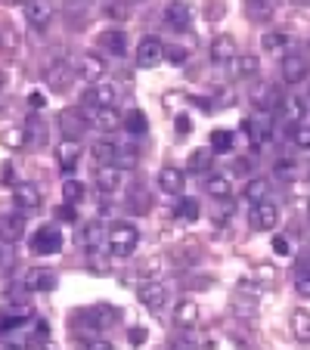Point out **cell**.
Returning <instances> with one entry per match:
<instances>
[{
	"label": "cell",
	"mask_w": 310,
	"mask_h": 350,
	"mask_svg": "<svg viewBox=\"0 0 310 350\" xmlns=\"http://www.w3.org/2000/svg\"><path fill=\"white\" fill-rule=\"evenodd\" d=\"M140 245V230L127 220H118L106 230V248L112 258H131Z\"/></svg>",
	"instance_id": "1"
},
{
	"label": "cell",
	"mask_w": 310,
	"mask_h": 350,
	"mask_svg": "<svg viewBox=\"0 0 310 350\" xmlns=\"http://www.w3.org/2000/svg\"><path fill=\"white\" fill-rule=\"evenodd\" d=\"M279 72H283L285 84H301V81L310 75V56L301 53V50H285Z\"/></svg>",
	"instance_id": "2"
},
{
	"label": "cell",
	"mask_w": 310,
	"mask_h": 350,
	"mask_svg": "<svg viewBox=\"0 0 310 350\" xmlns=\"http://www.w3.org/2000/svg\"><path fill=\"white\" fill-rule=\"evenodd\" d=\"M276 224H279V208L273 205V202H255L251 205V211H248V226L251 230H257V232H270V230H276Z\"/></svg>",
	"instance_id": "3"
},
{
	"label": "cell",
	"mask_w": 310,
	"mask_h": 350,
	"mask_svg": "<svg viewBox=\"0 0 310 350\" xmlns=\"http://www.w3.org/2000/svg\"><path fill=\"white\" fill-rule=\"evenodd\" d=\"M62 242H66V239H62V230L60 226H40L38 232H34L31 236V252L34 254H60L62 252Z\"/></svg>",
	"instance_id": "4"
},
{
	"label": "cell",
	"mask_w": 310,
	"mask_h": 350,
	"mask_svg": "<svg viewBox=\"0 0 310 350\" xmlns=\"http://www.w3.org/2000/svg\"><path fill=\"white\" fill-rule=\"evenodd\" d=\"M165 22H168V28H174V31H190L192 28V3L190 0H168Z\"/></svg>",
	"instance_id": "5"
},
{
	"label": "cell",
	"mask_w": 310,
	"mask_h": 350,
	"mask_svg": "<svg viewBox=\"0 0 310 350\" xmlns=\"http://www.w3.org/2000/svg\"><path fill=\"white\" fill-rule=\"evenodd\" d=\"M72 66H68L66 59H60V62H50L47 66V72H44V84L50 87L53 93H66L68 87H72Z\"/></svg>",
	"instance_id": "6"
},
{
	"label": "cell",
	"mask_w": 310,
	"mask_h": 350,
	"mask_svg": "<svg viewBox=\"0 0 310 350\" xmlns=\"http://www.w3.org/2000/svg\"><path fill=\"white\" fill-rule=\"evenodd\" d=\"M165 59V44L159 38H143L137 44V66L140 68H155Z\"/></svg>",
	"instance_id": "7"
},
{
	"label": "cell",
	"mask_w": 310,
	"mask_h": 350,
	"mask_svg": "<svg viewBox=\"0 0 310 350\" xmlns=\"http://www.w3.org/2000/svg\"><path fill=\"white\" fill-rule=\"evenodd\" d=\"M56 10L50 0H25V19L31 28H38V31H44L50 22H53Z\"/></svg>",
	"instance_id": "8"
},
{
	"label": "cell",
	"mask_w": 310,
	"mask_h": 350,
	"mask_svg": "<svg viewBox=\"0 0 310 350\" xmlns=\"http://www.w3.org/2000/svg\"><path fill=\"white\" fill-rule=\"evenodd\" d=\"M60 127H62V133H66V139H78L81 133L90 127V118H87L84 109H62Z\"/></svg>",
	"instance_id": "9"
},
{
	"label": "cell",
	"mask_w": 310,
	"mask_h": 350,
	"mask_svg": "<svg viewBox=\"0 0 310 350\" xmlns=\"http://www.w3.org/2000/svg\"><path fill=\"white\" fill-rule=\"evenodd\" d=\"M87 118H90V127L103 133H115L121 127V115L115 106H99V109H87Z\"/></svg>",
	"instance_id": "10"
},
{
	"label": "cell",
	"mask_w": 310,
	"mask_h": 350,
	"mask_svg": "<svg viewBox=\"0 0 310 350\" xmlns=\"http://www.w3.org/2000/svg\"><path fill=\"white\" fill-rule=\"evenodd\" d=\"M236 56H239L236 38H230V34H218V38L211 40V62L214 66H230Z\"/></svg>",
	"instance_id": "11"
},
{
	"label": "cell",
	"mask_w": 310,
	"mask_h": 350,
	"mask_svg": "<svg viewBox=\"0 0 310 350\" xmlns=\"http://www.w3.org/2000/svg\"><path fill=\"white\" fill-rule=\"evenodd\" d=\"M81 103H84V109L112 106V103H115V87H112V84H103V81H96V84H90V87L84 90Z\"/></svg>",
	"instance_id": "12"
},
{
	"label": "cell",
	"mask_w": 310,
	"mask_h": 350,
	"mask_svg": "<svg viewBox=\"0 0 310 350\" xmlns=\"http://www.w3.org/2000/svg\"><path fill=\"white\" fill-rule=\"evenodd\" d=\"M96 44H99V50H106V53L121 59L127 53V31L125 28H106V31H99Z\"/></svg>",
	"instance_id": "13"
},
{
	"label": "cell",
	"mask_w": 310,
	"mask_h": 350,
	"mask_svg": "<svg viewBox=\"0 0 310 350\" xmlns=\"http://www.w3.org/2000/svg\"><path fill=\"white\" fill-rule=\"evenodd\" d=\"M165 301H168V288L162 282H143L140 285V304L146 307V310H152V313H159L162 307H165Z\"/></svg>",
	"instance_id": "14"
},
{
	"label": "cell",
	"mask_w": 310,
	"mask_h": 350,
	"mask_svg": "<svg viewBox=\"0 0 310 350\" xmlns=\"http://www.w3.org/2000/svg\"><path fill=\"white\" fill-rule=\"evenodd\" d=\"M25 291H53L56 288V273L44 270V267H31V270L22 276Z\"/></svg>",
	"instance_id": "15"
},
{
	"label": "cell",
	"mask_w": 310,
	"mask_h": 350,
	"mask_svg": "<svg viewBox=\"0 0 310 350\" xmlns=\"http://www.w3.org/2000/svg\"><path fill=\"white\" fill-rule=\"evenodd\" d=\"M257 72H261V59L251 53H239L230 62V78H236V81H251V78H257Z\"/></svg>",
	"instance_id": "16"
},
{
	"label": "cell",
	"mask_w": 310,
	"mask_h": 350,
	"mask_svg": "<svg viewBox=\"0 0 310 350\" xmlns=\"http://www.w3.org/2000/svg\"><path fill=\"white\" fill-rule=\"evenodd\" d=\"M251 103H255L257 112H273V109H279L283 96H279V90L273 84H257L255 93H251Z\"/></svg>",
	"instance_id": "17"
},
{
	"label": "cell",
	"mask_w": 310,
	"mask_h": 350,
	"mask_svg": "<svg viewBox=\"0 0 310 350\" xmlns=\"http://www.w3.org/2000/svg\"><path fill=\"white\" fill-rule=\"evenodd\" d=\"M22 236H25V217H22V214H7V217H0V242L16 245Z\"/></svg>",
	"instance_id": "18"
},
{
	"label": "cell",
	"mask_w": 310,
	"mask_h": 350,
	"mask_svg": "<svg viewBox=\"0 0 310 350\" xmlns=\"http://www.w3.org/2000/svg\"><path fill=\"white\" fill-rule=\"evenodd\" d=\"M13 198H16V208H19V211H38L40 202H44L40 189L34 183H19L13 189Z\"/></svg>",
	"instance_id": "19"
},
{
	"label": "cell",
	"mask_w": 310,
	"mask_h": 350,
	"mask_svg": "<svg viewBox=\"0 0 310 350\" xmlns=\"http://www.w3.org/2000/svg\"><path fill=\"white\" fill-rule=\"evenodd\" d=\"M121 180H125V177H121V167H115V165H99V171H96V177H93V183H96L99 192L112 196V192H118Z\"/></svg>",
	"instance_id": "20"
},
{
	"label": "cell",
	"mask_w": 310,
	"mask_h": 350,
	"mask_svg": "<svg viewBox=\"0 0 310 350\" xmlns=\"http://www.w3.org/2000/svg\"><path fill=\"white\" fill-rule=\"evenodd\" d=\"M159 186L168 192V196H183V189H186V177H183V171H180V167H174V165L162 167V174H159Z\"/></svg>",
	"instance_id": "21"
},
{
	"label": "cell",
	"mask_w": 310,
	"mask_h": 350,
	"mask_svg": "<svg viewBox=\"0 0 310 350\" xmlns=\"http://www.w3.org/2000/svg\"><path fill=\"white\" fill-rule=\"evenodd\" d=\"M78 159H81V146L78 139H62L60 146H56V161H60L62 171H75L78 167Z\"/></svg>",
	"instance_id": "22"
},
{
	"label": "cell",
	"mask_w": 310,
	"mask_h": 350,
	"mask_svg": "<svg viewBox=\"0 0 310 350\" xmlns=\"http://www.w3.org/2000/svg\"><path fill=\"white\" fill-rule=\"evenodd\" d=\"M198 319V304L192 301V297H180L177 307H174V325H180V329H192Z\"/></svg>",
	"instance_id": "23"
},
{
	"label": "cell",
	"mask_w": 310,
	"mask_h": 350,
	"mask_svg": "<svg viewBox=\"0 0 310 350\" xmlns=\"http://www.w3.org/2000/svg\"><path fill=\"white\" fill-rule=\"evenodd\" d=\"M78 75L84 81H90V84H96V81L106 75V62L99 59L96 53H84L81 56V62H78Z\"/></svg>",
	"instance_id": "24"
},
{
	"label": "cell",
	"mask_w": 310,
	"mask_h": 350,
	"mask_svg": "<svg viewBox=\"0 0 310 350\" xmlns=\"http://www.w3.org/2000/svg\"><path fill=\"white\" fill-rule=\"evenodd\" d=\"M279 115H283L289 124H301L304 115H307V106H304L301 96H283V103H279Z\"/></svg>",
	"instance_id": "25"
},
{
	"label": "cell",
	"mask_w": 310,
	"mask_h": 350,
	"mask_svg": "<svg viewBox=\"0 0 310 350\" xmlns=\"http://www.w3.org/2000/svg\"><path fill=\"white\" fill-rule=\"evenodd\" d=\"M205 192L211 198H230L233 196V183H230V177H224V174H211V177H205Z\"/></svg>",
	"instance_id": "26"
},
{
	"label": "cell",
	"mask_w": 310,
	"mask_h": 350,
	"mask_svg": "<svg viewBox=\"0 0 310 350\" xmlns=\"http://www.w3.org/2000/svg\"><path fill=\"white\" fill-rule=\"evenodd\" d=\"M103 242H106V230H103V224H87L84 230H81V245H84L90 254L96 252Z\"/></svg>",
	"instance_id": "27"
},
{
	"label": "cell",
	"mask_w": 310,
	"mask_h": 350,
	"mask_svg": "<svg viewBox=\"0 0 310 350\" xmlns=\"http://www.w3.org/2000/svg\"><path fill=\"white\" fill-rule=\"evenodd\" d=\"M267 192H270V183H267V177H255V180H248L245 183V189H242V196H245V202H264L267 198Z\"/></svg>",
	"instance_id": "28"
},
{
	"label": "cell",
	"mask_w": 310,
	"mask_h": 350,
	"mask_svg": "<svg viewBox=\"0 0 310 350\" xmlns=\"http://www.w3.org/2000/svg\"><path fill=\"white\" fill-rule=\"evenodd\" d=\"M19 46H22V40H19V34H16V28L13 25H0V53L16 56L19 53Z\"/></svg>",
	"instance_id": "29"
},
{
	"label": "cell",
	"mask_w": 310,
	"mask_h": 350,
	"mask_svg": "<svg viewBox=\"0 0 310 350\" xmlns=\"http://www.w3.org/2000/svg\"><path fill=\"white\" fill-rule=\"evenodd\" d=\"M292 335L298 341L310 344V310H295L292 313Z\"/></svg>",
	"instance_id": "30"
},
{
	"label": "cell",
	"mask_w": 310,
	"mask_h": 350,
	"mask_svg": "<svg viewBox=\"0 0 310 350\" xmlns=\"http://www.w3.org/2000/svg\"><path fill=\"white\" fill-rule=\"evenodd\" d=\"M242 3H245L248 19H255V22H267L273 16V3H270V0H242Z\"/></svg>",
	"instance_id": "31"
},
{
	"label": "cell",
	"mask_w": 310,
	"mask_h": 350,
	"mask_svg": "<svg viewBox=\"0 0 310 350\" xmlns=\"http://www.w3.org/2000/svg\"><path fill=\"white\" fill-rule=\"evenodd\" d=\"M121 127H125L127 133H133V137H140V133H146V127H149V118H146L140 109H131V112L121 118Z\"/></svg>",
	"instance_id": "32"
},
{
	"label": "cell",
	"mask_w": 310,
	"mask_h": 350,
	"mask_svg": "<svg viewBox=\"0 0 310 350\" xmlns=\"http://www.w3.org/2000/svg\"><path fill=\"white\" fill-rule=\"evenodd\" d=\"M211 161H214L211 149H192L190 152V171L192 174H208L211 171Z\"/></svg>",
	"instance_id": "33"
},
{
	"label": "cell",
	"mask_w": 310,
	"mask_h": 350,
	"mask_svg": "<svg viewBox=\"0 0 310 350\" xmlns=\"http://www.w3.org/2000/svg\"><path fill=\"white\" fill-rule=\"evenodd\" d=\"M137 161H140L137 146H118V149H115V167L131 171V167H137Z\"/></svg>",
	"instance_id": "34"
},
{
	"label": "cell",
	"mask_w": 310,
	"mask_h": 350,
	"mask_svg": "<svg viewBox=\"0 0 310 350\" xmlns=\"http://www.w3.org/2000/svg\"><path fill=\"white\" fill-rule=\"evenodd\" d=\"M261 46H264L267 53H285V50H289V34H283V31H267L264 38H261Z\"/></svg>",
	"instance_id": "35"
},
{
	"label": "cell",
	"mask_w": 310,
	"mask_h": 350,
	"mask_svg": "<svg viewBox=\"0 0 310 350\" xmlns=\"http://www.w3.org/2000/svg\"><path fill=\"white\" fill-rule=\"evenodd\" d=\"M174 214H177L180 220H190V224H192V220H196L202 211H198V202H196V198L180 196V198H177V205H174Z\"/></svg>",
	"instance_id": "36"
},
{
	"label": "cell",
	"mask_w": 310,
	"mask_h": 350,
	"mask_svg": "<svg viewBox=\"0 0 310 350\" xmlns=\"http://www.w3.org/2000/svg\"><path fill=\"white\" fill-rule=\"evenodd\" d=\"M115 149H118V146L106 143V139H96L90 152H93V159H96L99 165H115Z\"/></svg>",
	"instance_id": "37"
},
{
	"label": "cell",
	"mask_w": 310,
	"mask_h": 350,
	"mask_svg": "<svg viewBox=\"0 0 310 350\" xmlns=\"http://www.w3.org/2000/svg\"><path fill=\"white\" fill-rule=\"evenodd\" d=\"M22 131H25V139H28V143H34V146L47 143V127H40V121H38V118H28Z\"/></svg>",
	"instance_id": "38"
},
{
	"label": "cell",
	"mask_w": 310,
	"mask_h": 350,
	"mask_svg": "<svg viewBox=\"0 0 310 350\" xmlns=\"http://www.w3.org/2000/svg\"><path fill=\"white\" fill-rule=\"evenodd\" d=\"M211 152H233V133L230 131L218 127V131L211 133Z\"/></svg>",
	"instance_id": "39"
},
{
	"label": "cell",
	"mask_w": 310,
	"mask_h": 350,
	"mask_svg": "<svg viewBox=\"0 0 310 350\" xmlns=\"http://www.w3.org/2000/svg\"><path fill=\"white\" fill-rule=\"evenodd\" d=\"M62 198H66L68 205H78L81 198H84V186H81L78 180H66V183H62Z\"/></svg>",
	"instance_id": "40"
},
{
	"label": "cell",
	"mask_w": 310,
	"mask_h": 350,
	"mask_svg": "<svg viewBox=\"0 0 310 350\" xmlns=\"http://www.w3.org/2000/svg\"><path fill=\"white\" fill-rule=\"evenodd\" d=\"M289 139L298 146V149H307V152H310V127H304V124H292Z\"/></svg>",
	"instance_id": "41"
},
{
	"label": "cell",
	"mask_w": 310,
	"mask_h": 350,
	"mask_svg": "<svg viewBox=\"0 0 310 350\" xmlns=\"http://www.w3.org/2000/svg\"><path fill=\"white\" fill-rule=\"evenodd\" d=\"M127 208H131L133 214H146V211H149V196H146V189L143 192L133 189L131 198H127Z\"/></svg>",
	"instance_id": "42"
},
{
	"label": "cell",
	"mask_w": 310,
	"mask_h": 350,
	"mask_svg": "<svg viewBox=\"0 0 310 350\" xmlns=\"http://www.w3.org/2000/svg\"><path fill=\"white\" fill-rule=\"evenodd\" d=\"M106 16H109V19L125 22L127 16H131V3H127V0H112V3L106 7Z\"/></svg>",
	"instance_id": "43"
},
{
	"label": "cell",
	"mask_w": 310,
	"mask_h": 350,
	"mask_svg": "<svg viewBox=\"0 0 310 350\" xmlns=\"http://www.w3.org/2000/svg\"><path fill=\"white\" fill-rule=\"evenodd\" d=\"M3 143L10 146V149H16V146H25V131L22 127H10V131H3Z\"/></svg>",
	"instance_id": "44"
},
{
	"label": "cell",
	"mask_w": 310,
	"mask_h": 350,
	"mask_svg": "<svg viewBox=\"0 0 310 350\" xmlns=\"http://www.w3.org/2000/svg\"><path fill=\"white\" fill-rule=\"evenodd\" d=\"M295 291L304 297H310V270L307 267H301V270L295 273Z\"/></svg>",
	"instance_id": "45"
},
{
	"label": "cell",
	"mask_w": 310,
	"mask_h": 350,
	"mask_svg": "<svg viewBox=\"0 0 310 350\" xmlns=\"http://www.w3.org/2000/svg\"><path fill=\"white\" fill-rule=\"evenodd\" d=\"M233 307H236V313H242V317H255V313H257L255 297H248V295H242V297H239V301H236V304H233Z\"/></svg>",
	"instance_id": "46"
},
{
	"label": "cell",
	"mask_w": 310,
	"mask_h": 350,
	"mask_svg": "<svg viewBox=\"0 0 310 350\" xmlns=\"http://www.w3.org/2000/svg\"><path fill=\"white\" fill-rule=\"evenodd\" d=\"M273 252H276L279 258H289V254H292L289 239H285V236H276V239H273Z\"/></svg>",
	"instance_id": "47"
},
{
	"label": "cell",
	"mask_w": 310,
	"mask_h": 350,
	"mask_svg": "<svg viewBox=\"0 0 310 350\" xmlns=\"http://www.w3.org/2000/svg\"><path fill=\"white\" fill-rule=\"evenodd\" d=\"M165 56L174 62V66H180V62H186V50H183V46H168V50H165Z\"/></svg>",
	"instance_id": "48"
},
{
	"label": "cell",
	"mask_w": 310,
	"mask_h": 350,
	"mask_svg": "<svg viewBox=\"0 0 310 350\" xmlns=\"http://www.w3.org/2000/svg\"><path fill=\"white\" fill-rule=\"evenodd\" d=\"M239 291H242V295H255V297H257L264 288H261L257 282H251V279H239Z\"/></svg>",
	"instance_id": "49"
},
{
	"label": "cell",
	"mask_w": 310,
	"mask_h": 350,
	"mask_svg": "<svg viewBox=\"0 0 310 350\" xmlns=\"http://www.w3.org/2000/svg\"><path fill=\"white\" fill-rule=\"evenodd\" d=\"M127 341H131L133 347H140V344H146V329H140V325H133V329L127 332Z\"/></svg>",
	"instance_id": "50"
},
{
	"label": "cell",
	"mask_w": 310,
	"mask_h": 350,
	"mask_svg": "<svg viewBox=\"0 0 310 350\" xmlns=\"http://www.w3.org/2000/svg\"><path fill=\"white\" fill-rule=\"evenodd\" d=\"M13 260H16V254L10 252V245H3V248H0V270H10Z\"/></svg>",
	"instance_id": "51"
},
{
	"label": "cell",
	"mask_w": 310,
	"mask_h": 350,
	"mask_svg": "<svg viewBox=\"0 0 310 350\" xmlns=\"http://www.w3.org/2000/svg\"><path fill=\"white\" fill-rule=\"evenodd\" d=\"M174 124H177V137H186V133L192 131L190 115H177V121H174Z\"/></svg>",
	"instance_id": "52"
},
{
	"label": "cell",
	"mask_w": 310,
	"mask_h": 350,
	"mask_svg": "<svg viewBox=\"0 0 310 350\" xmlns=\"http://www.w3.org/2000/svg\"><path fill=\"white\" fill-rule=\"evenodd\" d=\"M168 350H198L192 341H186V338H177V341H171V347Z\"/></svg>",
	"instance_id": "53"
},
{
	"label": "cell",
	"mask_w": 310,
	"mask_h": 350,
	"mask_svg": "<svg viewBox=\"0 0 310 350\" xmlns=\"http://www.w3.org/2000/svg\"><path fill=\"white\" fill-rule=\"evenodd\" d=\"M28 103H31V109H34V112H38V109H44V106H47V103H44V96H40L38 90H31V93H28Z\"/></svg>",
	"instance_id": "54"
},
{
	"label": "cell",
	"mask_w": 310,
	"mask_h": 350,
	"mask_svg": "<svg viewBox=\"0 0 310 350\" xmlns=\"http://www.w3.org/2000/svg\"><path fill=\"white\" fill-rule=\"evenodd\" d=\"M87 350H115V344L112 341H90Z\"/></svg>",
	"instance_id": "55"
},
{
	"label": "cell",
	"mask_w": 310,
	"mask_h": 350,
	"mask_svg": "<svg viewBox=\"0 0 310 350\" xmlns=\"http://www.w3.org/2000/svg\"><path fill=\"white\" fill-rule=\"evenodd\" d=\"M60 217L62 220H75V205H62L60 208Z\"/></svg>",
	"instance_id": "56"
},
{
	"label": "cell",
	"mask_w": 310,
	"mask_h": 350,
	"mask_svg": "<svg viewBox=\"0 0 310 350\" xmlns=\"http://www.w3.org/2000/svg\"><path fill=\"white\" fill-rule=\"evenodd\" d=\"M3 183H7V186L16 183V180H13V165H3Z\"/></svg>",
	"instance_id": "57"
},
{
	"label": "cell",
	"mask_w": 310,
	"mask_h": 350,
	"mask_svg": "<svg viewBox=\"0 0 310 350\" xmlns=\"http://www.w3.org/2000/svg\"><path fill=\"white\" fill-rule=\"evenodd\" d=\"M273 273H276L273 267H257V279H270Z\"/></svg>",
	"instance_id": "58"
},
{
	"label": "cell",
	"mask_w": 310,
	"mask_h": 350,
	"mask_svg": "<svg viewBox=\"0 0 310 350\" xmlns=\"http://www.w3.org/2000/svg\"><path fill=\"white\" fill-rule=\"evenodd\" d=\"M0 3H7V7H19V3H25V0H0Z\"/></svg>",
	"instance_id": "59"
},
{
	"label": "cell",
	"mask_w": 310,
	"mask_h": 350,
	"mask_svg": "<svg viewBox=\"0 0 310 350\" xmlns=\"http://www.w3.org/2000/svg\"><path fill=\"white\" fill-rule=\"evenodd\" d=\"M3 84H7V78H3V72H0V90H3Z\"/></svg>",
	"instance_id": "60"
},
{
	"label": "cell",
	"mask_w": 310,
	"mask_h": 350,
	"mask_svg": "<svg viewBox=\"0 0 310 350\" xmlns=\"http://www.w3.org/2000/svg\"><path fill=\"white\" fill-rule=\"evenodd\" d=\"M307 217H310V198H307Z\"/></svg>",
	"instance_id": "61"
}]
</instances>
